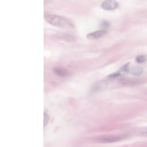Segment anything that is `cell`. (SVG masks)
Masks as SVG:
<instances>
[{"instance_id": "cell-13", "label": "cell", "mask_w": 147, "mask_h": 147, "mask_svg": "<svg viewBox=\"0 0 147 147\" xmlns=\"http://www.w3.org/2000/svg\"><path fill=\"white\" fill-rule=\"evenodd\" d=\"M48 120V117L47 115L44 113V121H43V125L45 127L47 123Z\"/></svg>"}, {"instance_id": "cell-12", "label": "cell", "mask_w": 147, "mask_h": 147, "mask_svg": "<svg viewBox=\"0 0 147 147\" xmlns=\"http://www.w3.org/2000/svg\"><path fill=\"white\" fill-rule=\"evenodd\" d=\"M121 74L120 71H117L110 74L108 76V77L110 78H114L120 76Z\"/></svg>"}, {"instance_id": "cell-1", "label": "cell", "mask_w": 147, "mask_h": 147, "mask_svg": "<svg viewBox=\"0 0 147 147\" xmlns=\"http://www.w3.org/2000/svg\"><path fill=\"white\" fill-rule=\"evenodd\" d=\"M45 18L48 23L55 26L61 28L73 27L72 24L68 20L61 16L50 14L45 16Z\"/></svg>"}, {"instance_id": "cell-4", "label": "cell", "mask_w": 147, "mask_h": 147, "mask_svg": "<svg viewBox=\"0 0 147 147\" xmlns=\"http://www.w3.org/2000/svg\"><path fill=\"white\" fill-rule=\"evenodd\" d=\"M108 83L105 80H101L96 82L92 86L91 90L93 92H97L105 89L107 86Z\"/></svg>"}, {"instance_id": "cell-2", "label": "cell", "mask_w": 147, "mask_h": 147, "mask_svg": "<svg viewBox=\"0 0 147 147\" xmlns=\"http://www.w3.org/2000/svg\"><path fill=\"white\" fill-rule=\"evenodd\" d=\"M123 138V136H104L97 138L96 141L99 143H112L119 141Z\"/></svg>"}, {"instance_id": "cell-11", "label": "cell", "mask_w": 147, "mask_h": 147, "mask_svg": "<svg viewBox=\"0 0 147 147\" xmlns=\"http://www.w3.org/2000/svg\"><path fill=\"white\" fill-rule=\"evenodd\" d=\"M110 23L107 21H102L100 24V27L102 29H105L108 28L110 26Z\"/></svg>"}, {"instance_id": "cell-9", "label": "cell", "mask_w": 147, "mask_h": 147, "mask_svg": "<svg viewBox=\"0 0 147 147\" xmlns=\"http://www.w3.org/2000/svg\"><path fill=\"white\" fill-rule=\"evenodd\" d=\"M64 40L67 42H70L74 41L75 37L72 35L69 34H65L63 36Z\"/></svg>"}, {"instance_id": "cell-6", "label": "cell", "mask_w": 147, "mask_h": 147, "mask_svg": "<svg viewBox=\"0 0 147 147\" xmlns=\"http://www.w3.org/2000/svg\"><path fill=\"white\" fill-rule=\"evenodd\" d=\"M53 71L55 75L60 77H67L69 75V72L67 70L59 67H54Z\"/></svg>"}, {"instance_id": "cell-5", "label": "cell", "mask_w": 147, "mask_h": 147, "mask_svg": "<svg viewBox=\"0 0 147 147\" xmlns=\"http://www.w3.org/2000/svg\"><path fill=\"white\" fill-rule=\"evenodd\" d=\"M107 33V32L106 30H99L88 34L86 37L90 40L97 39L105 36Z\"/></svg>"}, {"instance_id": "cell-10", "label": "cell", "mask_w": 147, "mask_h": 147, "mask_svg": "<svg viewBox=\"0 0 147 147\" xmlns=\"http://www.w3.org/2000/svg\"><path fill=\"white\" fill-rule=\"evenodd\" d=\"M130 62H128L124 65H123L121 68L120 71L125 73H127L129 71V65Z\"/></svg>"}, {"instance_id": "cell-3", "label": "cell", "mask_w": 147, "mask_h": 147, "mask_svg": "<svg viewBox=\"0 0 147 147\" xmlns=\"http://www.w3.org/2000/svg\"><path fill=\"white\" fill-rule=\"evenodd\" d=\"M118 3L115 0H106L103 1L102 4V8L107 10H110L117 8Z\"/></svg>"}, {"instance_id": "cell-7", "label": "cell", "mask_w": 147, "mask_h": 147, "mask_svg": "<svg viewBox=\"0 0 147 147\" xmlns=\"http://www.w3.org/2000/svg\"><path fill=\"white\" fill-rule=\"evenodd\" d=\"M143 68L142 67L137 65L132 66L129 69L131 74L136 76L141 75L143 73Z\"/></svg>"}, {"instance_id": "cell-8", "label": "cell", "mask_w": 147, "mask_h": 147, "mask_svg": "<svg viewBox=\"0 0 147 147\" xmlns=\"http://www.w3.org/2000/svg\"><path fill=\"white\" fill-rule=\"evenodd\" d=\"M136 62L138 63H142L146 61V58L144 55H139L136 56Z\"/></svg>"}, {"instance_id": "cell-14", "label": "cell", "mask_w": 147, "mask_h": 147, "mask_svg": "<svg viewBox=\"0 0 147 147\" xmlns=\"http://www.w3.org/2000/svg\"><path fill=\"white\" fill-rule=\"evenodd\" d=\"M45 1H47V0H44Z\"/></svg>"}]
</instances>
